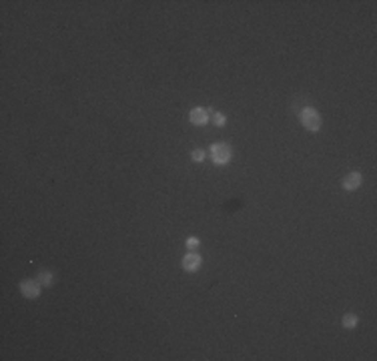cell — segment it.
<instances>
[{
	"label": "cell",
	"instance_id": "obj_8",
	"mask_svg": "<svg viewBox=\"0 0 377 361\" xmlns=\"http://www.w3.org/2000/svg\"><path fill=\"white\" fill-rule=\"evenodd\" d=\"M38 277H40L38 281H40L44 287H48V285L53 283V273H51V271H40V273H38Z\"/></svg>",
	"mask_w": 377,
	"mask_h": 361
},
{
	"label": "cell",
	"instance_id": "obj_1",
	"mask_svg": "<svg viewBox=\"0 0 377 361\" xmlns=\"http://www.w3.org/2000/svg\"><path fill=\"white\" fill-rule=\"evenodd\" d=\"M301 123H303V126L307 130H311V133H317V130L321 128V114L317 112V108L307 107L301 112Z\"/></svg>",
	"mask_w": 377,
	"mask_h": 361
},
{
	"label": "cell",
	"instance_id": "obj_4",
	"mask_svg": "<svg viewBox=\"0 0 377 361\" xmlns=\"http://www.w3.org/2000/svg\"><path fill=\"white\" fill-rule=\"evenodd\" d=\"M189 121H191L193 125H197V126L207 125V121H209V110H207V108H201V107L193 108V110L189 112Z\"/></svg>",
	"mask_w": 377,
	"mask_h": 361
},
{
	"label": "cell",
	"instance_id": "obj_6",
	"mask_svg": "<svg viewBox=\"0 0 377 361\" xmlns=\"http://www.w3.org/2000/svg\"><path fill=\"white\" fill-rule=\"evenodd\" d=\"M199 267H201V255H197V253H187V255L183 257V269H185V271L193 273V271H197Z\"/></svg>",
	"mask_w": 377,
	"mask_h": 361
},
{
	"label": "cell",
	"instance_id": "obj_7",
	"mask_svg": "<svg viewBox=\"0 0 377 361\" xmlns=\"http://www.w3.org/2000/svg\"><path fill=\"white\" fill-rule=\"evenodd\" d=\"M355 325H357V315H353V313H345V315H343V327L353 329Z\"/></svg>",
	"mask_w": 377,
	"mask_h": 361
},
{
	"label": "cell",
	"instance_id": "obj_2",
	"mask_svg": "<svg viewBox=\"0 0 377 361\" xmlns=\"http://www.w3.org/2000/svg\"><path fill=\"white\" fill-rule=\"evenodd\" d=\"M211 155H213V161H215V165H225L231 159V149H229V144L225 143H215L211 146Z\"/></svg>",
	"mask_w": 377,
	"mask_h": 361
},
{
	"label": "cell",
	"instance_id": "obj_3",
	"mask_svg": "<svg viewBox=\"0 0 377 361\" xmlns=\"http://www.w3.org/2000/svg\"><path fill=\"white\" fill-rule=\"evenodd\" d=\"M20 293L24 295L26 299H36L40 295V281H22L20 283Z\"/></svg>",
	"mask_w": 377,
	"mask_h": 361
},
{
	"label": "cell",
	"instance_id": "obj_5",
	"mask_svg": "<svg viewBox=\"0 0 377 361\" xmlns=\"http://www.w3.org/2000/svg\"><path fill=\"white\" fill-rule=\"evenodd\" d=\"M361 183H363L361 173L353 171V173H349L345 179H343V189H347V191H355V189L361 187Z\"/></svg>",
	"mask_w": 377,
	"mask_h": 361
},
{
	"label": "cell",
	"instance_id": "obj_11",
	"mask_svg": "<svg viewBox=\"0 0 377 361\" xmlns=\"http://www.w3.org/2000/svg\"><path fill=\"white\" fill-rule=\"evenodd\" d=\"M213 121H215V125H217V126H223V125H225V114H223V112H217V114H215V119H213Z\"/></svg>",
	"mask_w": 377,
	"mask_h": 361
},
{
	"label": "cell",
	"instance_id": "obj_10",
	"mask_svg": "<svg viewBox=\"0 0 377 361\" xmlns=\"http://www.w3.org/2000/svg\"><path fill=\"white\" fill-rule=\"evenodd\" d=\"M191 159H193L195 162H201V161H205V151H201V149H197V151H193V155H191Z\"/></svg>",
	"mask_w": 377,
	"mask_h": 361
},
{
	"label": "cell",
	"instance_id": "obj_9",
	"mask_svg": "<svg viewBox=\"0 0 377 361\" xmlns=\"http://www.w3.org/2000/svg\"><path fill=\"white\" fill-rule=\"evenodd\" d=\"M185 245H187V249H189V251H195L197 247H199V239H197V237H189Z\"/></svg>",
	"mask_w": 377,
	"mask_h": 361
}]
</instances>
